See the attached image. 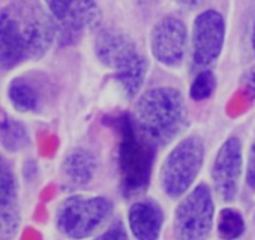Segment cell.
I'll return each instance as SVG.
<instances>
[{
  "mask_svg": "<svg viewBox=\"0 0 255 240\" xmlns=\"http://www.w3.org/2000/svg\"><path fill=\"white\" fill-rule=\"evenodd\" d=\"M252 40H253V47H254V52H255V24L253 26V35H252Z\"/></svg>",
  "mask_w": 255,
  "mask_h": 240,
  "instance_id": "25",
  "label": "cell"
},
{
  "mask_svg": "<svg viewBox=\"0 0 255 240\" xmlns=\"http://www.w3.org/2000/svg\"><path fill=\"white\" fill-rule=\"evenodd\" d=\"M186 44V25L177 17H163L152 29V54L162 64L168 65V66L178 64L183 59Z\"/></svg>",
  "mask_w": 255,
  "mask_h": 240,
  "instance_id": "8",
  "label": "cell"
},
{
  "mask_svg": "<svg viewBox=\"0 0 255 240\" xmlns=\"http://www.w3.org/2000/svg\"><path fill=\"white\" fill-rule=\"evenodd\" d=\"M100 22V10L96 0H72L66 17L60 21V39L65 44L76 41L86 27Z\"/></svg>",
  "mask_w": 255,
  "mask_h": 240,
  "instance_id": "11",
  "label": "cell"
},
{
  "mask_svg": "<svg viewBox=\"0 0 255 240\" xmlns=\"http://www.w3.org/2000/svg\"><path fill=\"white\" fill-rule=\"evenodd\" d=\"M100 240H127V234L121 223H116L100 238Z\"/></svg>",
  "mask_w": 255,
  "mask_h": 240,
  "instance_id": "21",
  "label": "cell"
},
{
  "mask_svg": "<svg viewBox=\"0 0 255 240\" xmlns=\"http://www.w3.org/2000/svg\"><path fill=\"white\" fill-rule=\"evenodd\" d=\"M14 17L24 40L27 57L41 56L51 45L56 27L49 15L35 2L17 1L6 9Z\"/></svg>",
  "mask_w": 255,
  "mask_h": 240,
  "instance_id": "6",
  "label": "cell"
},
{
  "mask_svg": "<svg viewBox=\"0 0 255 240\" xmlns=\"http://www.w3.org/2000/svg\"><path fill=\"white\" fill-rule=\"evenodd\" d=\"M203 1L204 0H181L182 4L186 5V6L188 7H196L198 6V5H201Z\"/></svg>",
  "mask_w": 255,
  "mask_h": 240,
  "instance_id": "24",
  "label": "cell"
},
{
  "mask_svg": "<svg viewBox=\"0 0 255 240\" xmlns=\"http://www.w3.org/2000/svg\"><path fill=\"white\" fill-rule=\"evenodd\" d=\"M132 122L153 146L172 141L186 123V105L181 92L171 87L147 91L136 104Z\"/></svg>",
  "mask_w": 255,
  "mask_h": 240,
  "instance_id": "1",
  "label": "cell"
},
{
  "mask_svg": "<svg viewBox=\"0 0 255 240\" xmlns=\"http://www.w3.org/2000/svg\"><path fill=\"white\" fill-rule=\"evenodd\" d=\"M62 169L70 181L76 184H85L94 176L96 162L94 156L86 149H75L67 154Z\"/></svg>",
  "mask_w": 255,
  "mask_h": 240,
  "instance_id": "15",
  "label": "cell"
},
{
  "mask_svg": "<svg viewBox=\"0 0 255 240\" xmlns=\"http://www.w3.org/2000/svg\"><path fill=\"white\" fill-rule=\"evenodd\" d=\"M110 209L109 201L102 197H71L59 208L57 226L70 238L84 239L104 223Z\"/></svg>",
  "mask_w": 255,
  "mask_h": 240,
  "instance_id": "4",
  "label": "cell"
},
{
  "mask_svg": "<svg viewBox=\"0 0 255 240\" xmlns=\"http://www.w3.org/2000/svg\"><path fill=\"white\" fill-rule=\"evenodd\" d=\"M242 172V146L238 138H229L221 147L213 166V182L217 193L224 201H232L238 191Z\"/></svg>",
  "mask_w": 255,
  "mask_h": 240,
  "instance_id": "10",
  "label": "cell"
},
{
  "mask_svg": "<svg viewBox=\"0 0 255 240\" xmlns=\"http://www.w3.org/2000/svg\"><path fill=\"white\" fill-rule=\"evenodd\" d=\"M96 54L105 65L116 71V76L143 61V57L136 51L131 39L115 30H105L99 35Z\"/></svg>",
  "mask_w": 255,
  "mask_h": 240,
  "instance_id": "9",
  "label": "cell"
},
{
  "mask_svg": "<svg viewBox=\"0 0 255 240\" xmlns=\"http://www.w3.org/2000/svg\"><path fill=\"white\" fill-rule=\"evenodd\" d=\"M153 144L147 141L134 127L132 120L122 124V141L120 146L124 188L129 193L146 188L151 174Z\"/></svg>",
  "mask_w": 255,
  "mask_h": 240,
  "instance_id": "2",
  "label": "cell"
},
{
  "mask_svg": "<svg viewBox=\"0 0 255 240\" xmlns=\"http://www.w3.org/2000/svg\"><path fill=\"white\" fill-rule=\"evenodd\" d=\"M9 97L12 105L20 111H32L36 109L37 92L25 80H14L9 86Z\"/></svg>",
  "mask_w": 255,
  "mask_h": 240,
  "instance_id": "16",
  "label": "cell"
},
{
  "mask_svg": "<svg viewBox=\"0 0 255 240\" xmlns=\"http://www.w3.org/2000/svg\"><path fill=\"white\" fill-rule=\"evenodd\" d=\"M246 87L255 99V70H253L246 79Z\"/></svg>",
  "mask_w": 255,
  "mask_h": 240,
  "instance_id": "23",
  "label": "cell"
},
{
  "mask_svg": "<svg viewBox=\"0 0 255 240\" xmlns=\"http://www.w3.org/2000/svg\"><path fill=\"white\" fill-rule=\"evenodd\" d=\"M226 22L217 10H206L196 17L193 24V56L199 65L216 61L223 47Z\"/></svg>",
  "mask_w": 255,
  "mask_h": 240,
  "instance_id": "7",
  "label": "cell"
},
{
  "mask_svg": "<svg viewBox=\"0 0 255 240\" xmlns=\"http://www.w3.org/2000/svg\"><path fill=\"white\" fill-rule=\"evenodd\" d=\"M214 206L211 191L204 184L197 187L182 201L174 217L177 240H207L213 222Z\"/></svg>",
  "mask_w": 255,
  "mask_h": 240,
  "instance_id": "5",
  "label": "cell"
},
{
  "mask_svg": "<svg viewBox=\"0 0 255 240\" xmlns=\"http://www.w3.org/2000/svg\"><path fill=\"white\" fill-rule=\"evenodd\" d=\"M0 221L1 239H11L19 227V209L16 201V184L11 171L2 162L0 172Z\"/></svg>",
  "mask_w": 255,
  "mask_h": 240,
  "instance_id": "12",
  "label": "cell"
},
{
  "mask_svg": "<svg viewBox=\"0 0 255 240\" xmlns=\"http://www.w3.org/2000/svg\"><path fill=\"white\" fill-rule=\"evenodd\" d=\"M128 222L132 233L138 240H157L161 233L163 217L156 204L139 202L129 209Z\"/></svg>",
  "mask_w": 255,
  "mask_h": 240,
  "instance_id": "14",
  "label": "cell"
},
{
  "mask_svg": "<svg viewBox=\"0 0 255 240\" xmlns=\"http://www.w3.org/2000/svg\"><path fill=\"white\" fill-rule=\"evenodd\" d=\"M214 89H216V77L213 72L202 71L192 84L191 97L196 101H202L208 99L213 94Z\"/></svg>",
  "mask_w": 255,
  "mask_h": 240,
  "instance_id": "19",
  "label": "cell"
},
{
  "mask_svg": "<svg viewBox=\"0 0 255 240\" xmlns=\"http://www.w3.org/2000/svg\"><path fill=\"white\" fill-rule=\"evenodd\" d=\"M248 183L255 188V143L252 147L251 157L248 164Z\"/></svg>",
  "mask_w": 255,
  "mask_h": 240,
  "instance_id": "22",
  "label": "cell"
},
{
  "mask_svg": "<svg viewBox=\"0 0 255 240\" xmlns=\"http://www.w3.org/2000/svg\"><path fill=\"white\" fill-rule=\"evenodd\" d=\"M45 1L54 17H56L59 21H62L69 12L72 0H45Z\"/></svg>",
  "mask_w": 255,
  "mask_h": 240,
  "instance_id": "20",
  "label": "cell"
},
{
  "mask_svg": "<svg viewBox=\"0 0 255 240\" xmlns=\"http://www.w3.org/2000/svg\"><path fill=\"white\" fill-rule=\"evenodd\" d=\"M27 51L20 35L14 17L6 9L0 17V62L4 69H9L26 59Z\"/></svg>",
  "mask_w": 255,
  "mask_h": 240,
  "instance_id": "13",
  "label": "cell"
},
{
  "mask_svg": "<svg viewBox=\"0 0 255 240\" xmlns=\"http://www.w3.org/2000/svg\"><path fill=\"white\" fill-rule=\"evenodd\" d=\"M1 139L5 148L10 151H17L27 143V136L24 127L14 121L2 120Z\"/></svg>",
  "mask_w": 255,
  "mask_h": 240,
  "instance_id": "18",
  "label": "cell"
},
{
  "mask_svg": "<svg viewBox=\"0 0 255 240\" xmlns=\"http://www.w3.org/2000/svg\"><path fill=\"white\" fill-rule=\"evenodd\" d=\"M204 158V146L196 137L183 139L163 163L161 183L171 197L182 196L196 179Z\"/></svg>",
  "mask_w": 255,
  "mask_h": 240,
  "instance_id": "3",
  "label": "cell"
},
{
  "mask_svg": "<svg viewBox=\"0 0 255 240\" xmlns=\"http://www.w3.org/2000/svg\"><path fill=\"white\" fill-rule=\"evenodd\" d=\"M244 221L241 213L234 209H223L218 218V233L226 240H234L243 234Z\"/></svg>",
  "mask_w": 255,
  "mask_h": 240,
  "instance_id": "17",
  "label": "cell"
}]
</instances>
